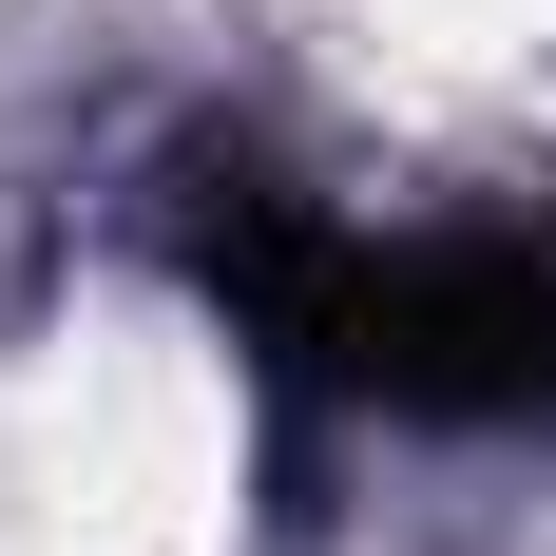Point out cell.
Here are the masks:
<instances>
[{
	"mask_svg": "<svg viewBox=\"0 0 556 556\" xmlns=\"http://www.w3.org/2000/svg\"><path fill=\"white\" fill-rule=\"evenodd\" d=\"M192 250L269 345L345 365L403 422H538L556 403V230H403V250H345V230H288L269 173H212L192 192Z\"/></svg>",
	"mask_w": 556,
	"mask_h": 556,
	"instance_id": "1",
	"label": "cell"
}]
</instances>
